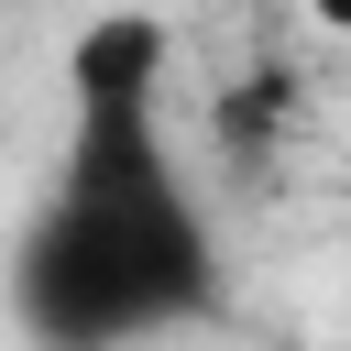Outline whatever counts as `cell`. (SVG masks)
Instances as JSON below:
<instances>
[{
	"instance_id": "6da1fadb",
	"label": "cell",
	"mask_w": 351,
	"mask_h": 351,
	"mask_svg": "<svg viewBox=\"0 0 351 351\" xmlns=\"http://www.w3.org/2000/svg\"><path fill=\"white\" fill-rule=\"evenodd\" d=\"M66 88H77V143L11 263L22 329L44 351H121L154 329H197L219 307V241L165 154V22L143 11L88 22Z\"/></svg>"
},
{
	"instance_id": "7a4b0ae2",
	"label": "cell",
	"mask_w": 351,
	"mask_h": 351,
	"mask_svg": "<svg viewBox=\"0 0 351 351\" xmlns=\"http://www.w3.org/2000/svg\"><path fill=\"white\" fill-rule=\"evenodd\" d=\"M307 22L318 33H351V0H307Z\"/></svg>"
}]
</instances>
